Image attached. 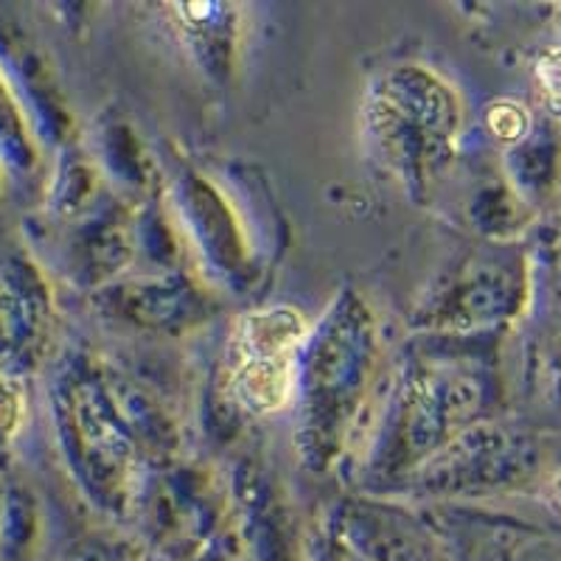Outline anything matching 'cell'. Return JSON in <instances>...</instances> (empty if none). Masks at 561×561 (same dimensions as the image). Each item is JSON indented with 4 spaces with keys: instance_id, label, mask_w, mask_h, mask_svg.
Returning a JSON list of instances; mask_svg holds the SVG:
<instances>
[{
    "instance_id": "1",
    "label": "cell",
    "mask_w": 561,
    "mask_h": 561,
    "mask_svg": "<svg viewBox=\"0 0 561 561\" xmlns=\"http://www.w3.org/2000/svg\"><path fill=\"white\" fill-rule=\"evenodd\" d=\"M307 334V323L293 309H267L248 314L239 325L242 359H293L295 348Z\"/></svg>"
},
{
    "instance_id": "2",
    "label": "cell",
    "mask_w": 561,
    "mask_h": 561,
    "mask_svg": "<svg viewBox=\"0 0 561 561\" xmlns=\"http://www.w3.org/2000/svg\"><path fill=\"white\" fill-rule=\"evenodd\" d=\"M239 402L253 413H273L289 402L295 388L293 359H244L233 379Z\"/></svg>"
},
{
    "instance_id": "3",
    "label": "cell",
    "mask_w": 561,
    "mask_h": 561,
    "mask_svg": "<svg viewBox=\"0 0 561 561\" xmlns=\"http://www.w3.org/2000/svg\"><path fill=\"white\" fill-rule=\"evenodd\" d=\"M0 160L12 167H26V135H23V118L12 104L7 84L0 79Z\"/></svg>"
},
{
    "instance_id": "4",
    "label": "cell",
    "mask_w": 561,
    "mask_h": 561,
    "mask_svg": "<svg viewBox=\"0 0 561 561\" xmlns=\"http://www.w3.org/2000/svg\"><path fill=\"white\" fill-rule=\"evenodd\" d=\"M491 133L503 140H519L528 133V113L517 102H497L489 107Z\"/></svg>"
},
{
    "instance_id": "5",
    "label": "cell",
    "mask_w": 561,
    "mask_h": 561,
    "mask_svg": "<svg viewBox=\"0 0 561 561\" xmlns=\"http://www.w3.org/2000/svg\"><path fill=\"white\" fill-rule=\"evenodd\" d=\"M20 421H23V396L7 374H0V444H9L18 435Z\"/></svg>"
},
{
    "instance_id": "6",
    "label": "cell",
    "mask_w": 561,
    "mask_h": 561,
    "mask_svg": "<svg viewBox=\"0 0 561 561\" xmlns=\"http://www.w3.org/2000/svg\"><path fill=\"white\" fill-rule=\"evenodd\" d=\"M536 79H539L545 93L553 102L561 104V45L539 59V65H536Z\"/></svg>"
},
{
    "instance_id": "7",
    "label": "cell",
    "mask_w": 561,
    "mask_h": 561,
    "mask_svg": "<svg viewBox=\"0 0 561 561\" xmlns=\"http://www.w3.org/2000/svg\"><path fill=\"white\" fill-rule=\"evenodd\" d=\"M550 497H553V503L561 508V474L550 483Z\"/></svg>"
}]
</instances>
